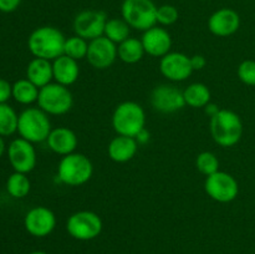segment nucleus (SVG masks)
I'll return each mask as SVG.
<instances>
[{
	"label": "nucleus",
	"instance_id": "obj_1",
	"mask_svg": "<svg viewBox=\"0 0 255 254\" xmlns=\"http://www.w3.org/2000/svg\"><path fill=\"white\" fill-rule=\"evenodd\" d=\"M66 37L55 26H40L30 34L27 47L34 57L54 61L64 54Z\"/></svg>",
	"mask_w": 255,
	"mask_h": 254
},
{
	"label": "nucleus",
	"instance_id": "obj_2",
	"mask_svg": "<svg viewBox=\"0 0 255 254\" xmlns=\"http://www.w3.org/2000/svg\"><path fill=\"white\" fill-rule=\"evenodd\" d=\"M211 134L221 147H233L243 136V122L234 111L221 109L211 117Z\"/></svg>",
	"mask_w": 255,
	"mask_h": 254
},
{
	"label": "nucleus",
	"instance_id": "obj_3",
	"mask_svg": "<svg viewBox=\"0 0 255 254\" xmlns=\"http://www.w3.org/2000/svg\"><path fill=\"white\" fill-rule=\"evenodd\" d=\"M112 127L120 136L136 138L146 128V112L134 101H125L117 105L112 114Z\"/></svg>",
	"mask_w": 255,
	"mask_h": 254
},
{
	"label": "nucleus",
	"instance_id": "obj_4",
	"mask_svg": "<svg viewBox=\"0 0 255 254\" xmlns=\"http://www.w3.org/2000/svg\"><path fill=\"white\" fill-rule=\"evenodd\" d=\"M51 129L49 115L39 107H27L19 115L17 132L21 138L31 143L46 141Z\"/></svg>",
	"mask_w": 255,
	"mask_h": 254
},
{
	"label": "nucleus",
	"instance_id": "obj_5",
	"mask_svg": "<svg viewBox=\"0 0 255 254\" xmlns=\"http://www.w3.org/2000/svg\"><path fill=\"white\" fill-rule=\"evenodd\" d=\"M94 173V166L87 156L82 153H70L64 156L57 166L60 182L70 187H79L87 183Z\"/></svg>",
	"mask_w": 255,
	"mask_h": 254
},
{
	"label": "nucleus",
	"instance_id": "obj_6",
	"mask_svg": "<svg viewBox=\"0 0 255 254\" xmlns=\"http://www.w3.org/2000/svg\"><path fill=\"white\" fill-rule=\"evenodd\" d=\"M157 7L152 0H124L121 5L122 19L131 29L146 31L156 26Z\"/></svg>",
	"mask_w": 255,
	"mask_h": 254
},
{
	"label": "nucleus",
	"instance_id": "obj_7",
	"mask_svg": "<svg viewBox=\"0 0 255 254\" xmlns=\"http://www.w3.org/2000/svg\"><path fill=\"white\" fill-rule=\"evenodd\" d=\"M36 102L37 107L49 116H60L71 110L74 97L69 87L62 86L57 82H51L40 89Z\"/></svg>",
	"mask_w": 255,
	"mask_h": 254
},
{
	"label": "nucleus",
	"instance_id": "obj_8",
	"mask_svg": "<svg viewBox=\"0 0 255 254\" xmlns=\"http://www.w3.org/2000/svg\"><path fill=\"white\" fill-rule=\"evenodd\" d=\"M104 223L101 217L92 211H79L67 218L66 231L77 241H92L101 234Z\"/></svg>",
	"mask_w": 255,
	"mask_h": 254
},
{
	"label": "nucleus",
	"instance_id": "obj_9",
	"mask_svg": "<svg viewBox=\"0 0 255 254\" xmlns=\"http://www.w3.org/2000/svg\"><path fill=\"white\" fill-rule=\"evenodd\" d=\"M204 191L209 198L218 203H229L238 197L239 186L231 173L217 171L204 181Z\"/></svg>",
	"mask_w": 255,
	"mask_h": 254
},
{
	"label": "nucleus",
	"instance_id": "obj_10",
	"mask_svg": "<svg viewBox=\"0 0 255 254\" xmlns=\"http://www.w3.org/2000/svg\"><path fill=\"white\" fill-rule=\"evenodd\" d=\"M107 20L109 17L101 10H82L74 19L75 35L87 41L104 36Z\"/></svg>",
	"mask_w": 255,
	"mask_h": 254
},
{
	"label": "nucleus",
	"instance_id": "obj_11",
	"mask_svg": "<svg viewBox=\"0 0 255 254\" xmlns=\"http://www.w3.org/2000/svg\"><path fill=\"white\" fill-rule=\"evenodd\" d=\"M7 158L15 172L27 174L36 166V151L34 143L26 139L15 138L7 147Z\"/></svg>",
	"mask_w": 255,
	"mask_h": 254
},
{
	"label": "nucleus",
	"instance_id": "obj_12",
	"mask_svg": "<svg viewBox=\"0 0 255 254\" xmlns=\"http://www.w3.org/2000/svg\"><path fill=\"white\" fill-rule=\"evenodd\" d=\"M149 101L152 107L161 114H173L186 106L183 91L168 84L154 87L151 92Z\"/></svg>",
	"mask_w": 255,
	"mask_h": 254
},
{
	"label": "nucleus",
	"instance_id": "obj_13",
	"mask_svg": "<svg viewBox=\"0 0 255 254\" xmlns=\"http://www.w3.org/2000/svg\"><path fill=\"white\" fill-rule=\"evenodd\" d=\"M159 71L168 81H186L193 72L191 57L183 52H168L159 60Z\"/></svg>",
	"mask_w": 255,
	"mask_h": 254
},
{
	"label": "nucleus",
	"instance_id": "obj_14",
	"mask_svg": "<svg viewBox=\"0 0 255 254\" xmlns=\"http://www.w3.org/2000/svg\"><path fill=\"white\" fill-rule=\"evenodd\" d=\"M25 229L32 237L44 238L51 234L56 227L55 213L47 207L37 206L30 209L24 218Z\"/></svg>",
	"mask_w": 255,
	"mask_h": 254
},
{
	"label": "nucleus",
	"instance_id": "obj_15",
	"mask_svg": "<svg viewBox=\"0 0 255 254\" xmlns=\"http://www.w3.org/2000/svg\"><path fill=\"white\" fill-rule=\"evenodd\" d=\"M117 57V45L106 36H100L89 41L86 60L95 69H109L115 64Z\"/></svg>",
	"mask_w": 255,
	"mask_h": 254
},
{
	"label": "nucleus",
	"instance_id": "obj_16",
	"mask_svg": "<svg viewBox=\"0 0 255 254\" xmlns=\"http://www.w3.org/2000/svg\"><path fill=\"white\" fill-rule=\"evenodd\" d=\"M241 26V16L229 7H222L209 16L208 30L218 37H228L236 34Z\"/></svg>",
	"mask_w": 255,
	"mask_h": 254
},
{
	"label": "nucleus",
	"instance_id": "obj_17",
	"mask_svg": "<svg viewBox=\"0 0 255 254\" xmlns=\"http://www.w3.org/2000/svg\"><path fill=\"white\" fill-rule=\"evenodd\" d=\"M142 45L146 54L153 57H163L171 52L172 37L171 34L164 27L153 26L143 31L142 35Z\"/></svg>",
	"mask_w": 255,
	"mask_h": 254
},
{
	"label": "nucleus",
	"instance_id": "obj_18",
	"mask_svg": "<svg viewBox=\"0 0 255 254\" xmlns=\"http://www.w3.org/2000/svg\"><path fill=\"white\" fill-rule=\"evenodd\" d=\"M46 143L54 153L64 157L70 153H74L77 143H79V139H77L76 133L71 128L61 126L51 129L46 139Z\"/></svg>",
	"mask_w": 255,
	"mask_h": 254
},
{
	"label": "nucleus",
	"instance_id": "obj_19",
	"mask_svg": "<svg viewBox=\"0 0 255 254\" xmlns=\"http://www.w3.org/2000/svg\"><path fill=\"white\" fill-rule=\"evenodd\" d=\"M52 72H54V82L69 87L79 80V62L62 54L52 61Z\"/></svg>",
	"mask_w": 255,
	"mask_h": 254
},
{
	"label": "nucleus",
	"instance_id": "obj_20",
	"mask_svg": "<svg viewBox=\"0 0 255 254\" xmlns=\"http://www.w3.org/2000/svg\"><path fill=\"white\" fill-rule=\"evenodd\" d=\"M138 146L139 144L137 143L136 138L133 137L117 134L115 138L110 141L107 153H109L110 158L116 163H126L136 156Z\"/></svg>",
	"mask_w": 255,
	"mask_h": 254
},
{
	"label": "nucleus",
	"instance_id": "obj_21",
	"mask_svg": "<svg viewBox=\"0 0 255 254\" xmlns=\"http://www.w3.org/2000/svg\"><path fill=\"white\" fill-rule=\"evenodd\" d=\"M26 79L39 89L51 84L54 81L52 61L34 57L26 67Z\"/></svg>",
	"mask_w": 255,
	"mask_h": 254
},
{
	"label": "nucleus",
	"instance_id": "obj_22",
	"mask_svg": "<svg viewBox=\"0 0 255 254\" xmlns=\"http://www.w3.org/2000/svg\"><path fill=\"white\" fill-rule=\"evenodd\" d=\"M186 106L192 109H204L211 102V91L202 82H193L183 90Z\"/></svg>",
	"mask_w": 255,
	"mask_h": 254
},
{
	"label": "nucleus",
	"instance_id": "obj_23",
	"mask_svg": "<svg viewBox=\"0 0 255 254\" xmlns=\"http://www.w3.org/2000/svg\"><path fill=\"white\" fill-rule=\"evenodd\" d=\"M146 54L141 40L131 37L117 45V56L125 64H137Z\"/></svg>",
	"mask_w": 255,
	"mask_h": 254
},
{
	"label": "nucleus",
	"instance_id": "obj_24",
	"mask_svg": "<svg viewBox=\"0 0 255 254\" xmlns=\"http://www.w3.org/2000/svg\"><path fill=\"white\" fill-rule=\"evenodd\" d=\"M39 87L35 86L27 79L17 80L12 85V97L16 102L21 105H31L37 101L39 97Z\"/></svg>",
	"mask_w": 255,
	"mask_h": 254
},
{
	"label": "nucleus",
	"instance_id": "obj_25",
	"mask_svg": "<svg viewBox=\"0 0 255 254\" xmlns=\"http://www.w3.org/2000/svg\"><path fill=\"white\" fill-rule=\"evenodd\" d=\"M129 32H131V27L125 21L124 19H119V17H112L109 19L105 26L104 36L111 40L116 45L121 44L125 40L129 37Z\"/></svg>",
	"mask_w": 255,
	"mask_h": 254
},
{
	"label": "nucleus",
	"instance_id": "obj_26",
	"mask_svg": "<svg viewBox=\"0 0 255 254\" xmlns=\"http://www.w3.org/2000/svg\"><path fill=\"white\" fill-rule=\"evenodd\" d=\"M30 188H31V183L25 173L14 172L10 174L6 181V191L12 198H25L29 194Z\"/></svg>",
	"mask_w": 255,
	"mask_h": 254
},
{
	"label": "nucleus",
	"instance_id": "obj_27",
	"mask_svg": "<svg viewBox=\"0 0 255 254\" xmlns=\"http://www.w3.org/2000/svg\"><path fill=\"white\" fill-rule=\"evenodd\" d=\"M19 115L7 104H0V136H11L17 132Z\"/></svg>",
	"mask_w": 255,
	"mask_h": 254
},
{
	"label": "nucleus",
	"instance_id": "obj_28",
	"mask_svg": "<svg viewBox=\"0 0 255 254\" xmlns=\"http://www.w3.org/2000/svg\"><path fill=\"white\" fill-rule=\"evenodd\" d=\"M87 50H89V41L77 36V35L67 37L66 41H65L64 55L76 60V61L86 59Z\"/></svg>",
	"mask_w": 255,
	"mask_h": 254
},
{
	"label": "nucleus",
	"instance_id": "obj_29",
	"mask_svg": "<svg viewBox=\"0 0 255 254\" xmlns=\"http://www.w3.org/2000/svg\"><path fill=\"white\" fill-rule=\"evenodd\" d=\"M196 167L202 174L208 177L219 171V161L213 152L204 151L197 156Z\"/></svg>",
	"mask_w": 255,
	"mask_h": 254
},
{
	"label": "nucleus",
	"instance_id": "obj_30",
	"mask_svg": "<svg viewBox=\"0 0 255 254\" xmlns=\"http://www.w3.org/2000/svg\"><path fill=\"white\" fill-rule=\"evenodd\" d=\"M157 24L162 25V26H171L174 22L178 20L179 12L176 6L169 4L161 5L157 7Z\"/></svg>",
	"mask_w": 255,
	"mask_h": 254
},
{
	"label": "nucleus",
	"instance_id": "obj_31",
	"mask_svg": "<svg viewBox=\"0 0 255 254\" xmlns=\"http://www.w3.org/2000/svg\"><path fill=\"white\" fill-rule=\"evenodd\" d=\"M238 77L243 84L248 86H255V61L244 60L238 66Z\"/></svg>",
	"mask_w": 255,
	"mask_h": 254
},
{
	"label": "nucleus",
	"instance_id": "obj_32",
	"mask_svg": "<svg viewBox=\"0 0 255 254\" xmlns=\"http://www.w3.org/2000/svg\"><path fill=\"white\" fill-rule=\"evenodd\" d=\"M12 97V85L4 79H0V104H6Z\"/></svg>",
	"mask_w": 255,
	"mask_h": 254
},
{
	"label": "nucleus",
	"instance_id": "obj_33",
	"mask_svg": "<svg viewBox=\"0 0 255 254\" xmlns=\"http://www.w3.org/2000/svg\"><path fill=\"white\" fill-rule=\"evenodd\" d=\"M21 0H0V11L12 12L19 7Z\"/></svg>",
	"mask_w": 255,
	"mask_h": 254
},
{
	"label": "nucleus",
	"instance_id": "obj_34",
	"mask_svg": "<svg viewBox=\"0 0 255 254\" xmlns=\"http://www.w3.org/2000/svg\"><path fill=\"white\" fill-rule=\"evenodd\" d=\"M191 65L193 71L196 70H202L206 67L207 60L203 55H194V56H191Z\"/></svg>",
	"mask_w": 255,
	"mask_h": 254
},
{
	"label": "nucleus",
	"instance_id": "obj_35",
	"mask_svg": "<svg viewBox=\"0 0 255 254\" xmlns=\"http://www.w3.org/2000/svg\"><path fill=\"white\" fill-rule=\"evenodd\" d=\"M148 139H149V132L147 131L146 128L142 129V131L139 132V133L137 134V137H136V141H137V143H138V144L147 143V142H148Z\"/></svg>",
	"mask_w": 255,
	"mask_h": 254
},
{
	"label": "nucleus",
	"instance_id": "obj_36",
	"mask_svg": "<svg viewBox=\"0 0 255 254\" xmlns=\"http://www.w3.org/2000/svg\"><path fill=\"white\" fill-rule=\"evenodd\" d=\"M219 107L217 106L216 104H212V102H209L208 105H207L206 107H204V111H206V114L208 115L209 117H212V116H214V115L217 114V112L219 111Z\"/></svg>",
	"mask_w": 255,
	"mask_h": 254
},
{
	"label": "nucleus",
	"instance_id": "obj_37",
	"mask_svg": "<svg viewBox=\"0 0 255 254\" xmlns=\"http://www.w3.org/2000/svg\"><path fill=\"white\" fill-rule=\"evenodd\" d=\"M5 148H6V146H5L4 138H2V136H0V157H1L2 154H4Z\"/></svg>",
	"mask_w": 255,
	"mask_h": 254
},
{
	"label": "nucleus",
	"instance_id": "obj_38",
	"mask_svg": "<svg viewBox=\"0 0 255 254\" xmlns=\"http://www.w3.org/2000/svg\"><path fill=\"white\" fill-rule=\"evenodd\" d=\"M29 254H47V253H45V252H42V251H35V252H31V253H29Z\"/></svg>",
	"mask_w": 255,
	"mask_h": 254
}]
</instances>
